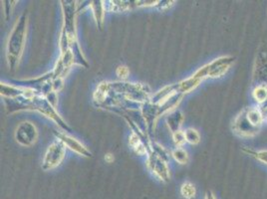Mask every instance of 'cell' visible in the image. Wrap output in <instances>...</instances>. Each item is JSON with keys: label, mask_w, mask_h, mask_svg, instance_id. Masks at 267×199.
<instances>
[{"label": "cell", "mask_w": 267, "mask_h": 199, "mask_svg": "<svg viewBox=\"0 0 267 199\" xmlns=\"http://www.w3.org/2000/svg\"><path fill=\"white\" fill-rule=\"evenodd\" d=\"M110 90L120 97L138 105L150 102L153 94L151 88L143 83H129L126 81L109 82Z\"/></svg>", "instance_id": "cell-4"}, {"label": "cell", "mask_w": 267, "mask_h": 199, "mask_svg": "<svg viewBox=\"0 0 267 199\" xmlns=\"http://www.w3.org/2000/svg\"><path fill=\"white\" fill-rule=\"evenodd\" d=\"M105 160H106V162H108V163H112V162H114V155L111 154V153H107V154L105 155Z\"/></svg>", "instance_id": "cell-31"}, {"label": "cell", "mask_w": 267, "mask_h": 199, "mask_svg": "<svg viewBox=\"0 0 267 199\" xmlns=\"http://www.w3.org/2000/svg\"><path fill=\"white\" fill-rule=\"evenodd\" d=\"M254 78L260 81L259 84H267V47L256 58Z\"/></svg>", "instance_id": "cell-13"}, {"label": "cell", "mask_w": 267, "mask_h": 199, "mask_svg": "<svg viewBox=\"0 0 267 199\" xmlns=\"http://www.w3.org/2000/svg\"><path fill=\"white\" fill-rule=\"evenodd\" d=\"M63 15V26L59 38L60 55L68 50H75L80 47L77 38L76 16L78 14V1L62 0L60 1Z\"/></svg>", "instance_id": "cell-2"}, {"label": "cell", "mask_w": 267, "mask_h": 199, "mask_svg": "<svg viewBox=\"0 0 267 199\" xmlns=\"http://www.w3.org/2000/svg\"><path fill=\"white\" fill-rule=\"evenodd\" d=\"M234 61L235 58L232 56H221L199 68L193 76L202 81L221 78L229 72Z\"/></svg>", "instance_id": "cell-5"}, {"label": "cell", "mask_w": 267, "mask_h": 199, "mask_svg": "<svg viewBox=\"0 0 267 199\" xmlns=\"http://www.w3.org/2000/svg\"><path fill=\"white\" fill-rule=\"evenodd\" d=\"M184 132H185L186 141L188 143H190L191 145H196L201 142V135L196 130H194L192 128H188Z\"/></svg>", "instance_id": "cell-24"}, {"label": "cell", "mask_w": 267, "mask_h": 199, "mask_svg": "<svg viewBox=\"0 0 267 199\" xmlns=\"http://www.w3.org/2000/svg\"><path fill=\"white\" fill-rule=\"evenodd\" d=\"M53 134H54V136L56 137V139L58 140L62 141L67 148H69L70 151L74 152L78 156H81V157L87 158V159H90V158L93 157L92 153L82 142H80L75 138L69 136L68 133L63 132V131L62 132H58L56 130H54Z\"/></svg>", "instance_id": "cell-9"}, {"label": "cell", "mask_w": 267, "mask_h": 199, "mask_svg": "<svg viewBox=\"0 0 267 199\" xmlns=\"http://www.w3.org/2000/svg\"><path fill=\"white\" fill-rule=\"evenodd\" d=\"M108 4L106 6V10L110 12H126L128 10H131L134 7H136L135 1H120V0H115V1H108Z\"/></svg>", "instance_id": "cell-19"}, {"label": "cell", "mask_w": 267, "mask_h": 199, "mask_svg": "<svg viewBox=\"0 0 267 199\" xmlns=\"http://www.w3.org/2000/svg\"><path fill=\"white\" fill-rule=\"evenodd\" d=\"M141 113H142V116L146 121L150 138L152 139L153 136V131H154V128H155V122H157L158 119L161 117L160 111H159V106L154 105L151 102L145 103L141 106Z\"/></svg>", "instance_id": "cell-12"}, {"label": "cell", "mask_w": 267, "mask_h": 199, "mask_svg": "<svg viewBox=\"0 0 267 199\" xmlns=\"http://www.w3.org/2000/svg\"><path fill=\"white\" fill-rule=\"evenodd\" d=\"M4 14H5V19H9L11 12H12V8L14 7L15 3H17V1H4Z\"/></svg>", "instance_id": "cell-28"}, {"label": "cell", "mask_w": 267, "mask_h": 199, "mask_svg": "<svg viewBox=\"0 0 267 199\" xmlns=\"http://www.w3.org/2000/svg\"><path fill=\"white\" fill-rule=\"evenodd\" d=\"M181 194L184 198H194V196L196 194V188H195L194 184L191 183V181L184 182L181 186Z\"/></svg>", "instance_id": "cell-23"}, {"label": "cell", "mask_w": 267, "mask_h": 199, "mask_svg": "<svg viewBox=\"0 0 267 199\" xmlns=\"http://www.w3.org/2000/svg\"><path fill=\"white\" fill-rule=\"evenodd\" d=\"M77 65L76 60L71 50H68L66 53L61 54L60 58L57 60L53 72V78H62L65 79V77L70 72L71 68Z\"/></svg>", "instance_id": "cell-11"}, {"label": "cell", "mask_w": 267, "mask_h": 199, "mask_svg": "<svg viewBox=\"0 0 267 199\" xmlns=\"http://www.w3.org/2000/svg\"><path fill=\"white\" fill-rule=\"evenodd\" d=\"M14 138L22 146H32L38 139V130L33 122L24 120L17 126L14 133Z\"/></svg>", "instance_id": "cell-7"}, {"label": "cell", "mask_w": 267, "mask_h": 199, "mask_svg": "<svg viewBox=\"0 0 267 199\" xmlns=\"http://www.w3.org/2000/svg\"><path fill=\"white\" fill-rule=\"evenodd\" d=\"M172 140H173L174 144L176 145V147H183V145L187 142L184 131H180L177 133H174V134H172Z\"/></svg>", "instance_id": "cell-26"}, {"label": "cell", "mask_w": 267, "mask_h": 199, "mask_svg": "<svg viewBox=\"0 0 267 199\" xmlns=\"http://www.w3.org/2000/svg\"><path fill=\"white\" fill-rule=\"evenodd\" d=\"M258 109L261 112V115H262V117L264 119V121H267V101H265L264 103H262L261 105H259Z\"/></svg>", "instance_id": "cell-30"}, {"label": "cell", "mask_w": 267, "mask_h": 199, "mask_svg": "<svg viewBox=\"0 0 267 199\" xmlns=\"http://www.w3.org/2000/svg\"><path fill=\"white\" fill-rule=\"evenodd\" d=\"M203 81L196 77H194L193 75L188 78V79L183 80L181 82L177 83V88H179V92L180 94L186 96L188 94H190L191 92H193L202 83Z\"/></svg>", "instance_id": "cell-18"}, {"label": "cell", "mask_w": 267, "mask_h": 199, "mask_svg": "<svg viewBox=\"0 0 267 199\" xmlns=\"http://www.w3.org/2000/svg\"><path fill=\"white\" fill-rule=\"evenodd\" d=\"M173 3H174V1H159L155 8H158L161 11H165V10L171 8Z\"/></svg>", "instance_id": "cell-29"}, {"label": "cell", "mask_w": 267, "mask_h": 199, "mask_svg": "<svg viewBox=\"0 0 267 199\" xmlns=\"http://www.w3.org/2000/svg\"><path fill=\"white\" fill-rule=\"evenodd\" d=\"M206 199H215V197H214V195L212 194L211 191H208L207 194H206Z\"/></svg>", "instance_id": "cell-32"}, {"label": "cell", "mask_w": 267, "mask_h": 199, "mask_svg": "<svg viewBox=\"0 0 267 199\" xmlns=\"http://www.w3.org/2000/svg\"><path fill=\"white\" fill-rule=\"evenodd\" d=\"M129 74H130V71H129V68L127 66H119L116 69V75L121 81H125V80L128 79Z\"/></svg>", "instance_id": "cell-27"}, {"label": "cell", "mask_w": 267, "mask_h": 199, "mask_svg": "<svg viewBox=\"0 0 267 199\" xmlns=\"http://www.w3.org/2000/svg\"><path fill=\"white\" fill-rule=\"evenodd\" d=\"M65 156H66V146L62 141L56 139L48 146L44 155L42 161V169L48 171L56 168L63 162Z\"/></svg>", "instance_id": "cell-6"}, {"label": "cell", "mask_w": 267, "mask_h": 199, "mask_svg": "<svg viewBox=\"0 0 267 199\" xmlns=\"http://www.w3.org/2000/svg\"><path fill=\"white\" fill-rule=\"evenodd\" d=\"M252 98L258 104L261 105L267 101V84H258L252 91Z\"/></svg>", "instance_id": "cell-21"}, {"label": "cell", "mask_w": 267, "mask_h": 199, "mask_svg": "<svg viewBox=\"0 0 267 199\" xmlns=\"http://www.w3.org/2000/svg\"><path fill=\"white\" fill-rule=\"evenodd\" d=\"M28 14L25 11L15 22L6 44V58L11 71H14L23 54L27 38Z\"/></svg>", "instance_id": "cell-3"}, {"label": "cell", "mask_w": 267, "mask_h": 199, "mask_svg": "<svg viewBox=\"0 0 267 199\" xmlns=\"http://www.w3.org/2000/svg\"><path fill=\"white\" fill-rule=\"evenodd\" d=\"M172 158L174 159L179 164L185 165L189 162V155L187 153L186 150H184L183 147H175L174 150H172Z\"/></svg>", "instance_id": "cell-22"}, {"label": "cell", "mask_w": 267, "mask_h": 199, "mask_svg": "<svg viewBox=\"0 0 267 199\" xmlns=\"http://www.w3.org/2000/svg\"><path fill=\"white\" fill-rule=\"evenodd\" d=\"M104 3L105 2L101 1V0L90 1V7H89L93 13L96 25L100 30H103V28H104V19H105V13H106V6Z\"/></svg>", "instance_id": "cell-15"}, {"label": "cell", "mask_w": 267, "mask_h": 199, "mask_svg": "<svg viewBox=\"0 0 267 199\" xmlns=\"http://www.w3.org/2000/svg\"><path fill=\"white\" fill-rule=\"evenodd\" d=\"M110 91L109 82H101L93 93V103L97 108H101L107 99Z\"/></svg>", "instance_id": "cell-17"}, {"label": "cell", "mask_w": 267, "mask_h": 199, "mask_svg": "<svg viewBox=\"0 0 267 199\" xmlns=\"http://www.w3.org/2000/svg\"><path fill=\"white\" fill-rule=\"evenodd\" d=\"M166 122H167V126H168L170 132L172 133V135L182 131V126L184 122V115H183L182 111L176 109L171 112L170 114H168L167 118H166Z\"/></svg>", "instance_id": "cell-16"}, {"label": "cell", "mask_w": 267, "mask_h": 199, "mask_svg": "<svg viewBox=\"0 0 267 199\" xmlns=\"http://www.w3.org/2000/svg\"><path fill=\"white\" fill-rule=\"evenodd\" d=\"M129 146L132 150L134 154L137 155L138 157L148 156V154L150 152V148H149L148 144L145 142V140L133 132L131 133V135L129 137Z\"/></svg>", "instance_id": "cell-14"}, {"label": "cell", "mask_w": 267, "mask_h": 199, "mask_svg": "<svg viewBox=\"0 0 267 199\" xmlns=\"http://www.w3.org/2000/svg\"><path fill=\"white\" fill-rule=\"evenodd\" d=\"M6 108L9 113H14L17 111H36L42 114L44 117L54 121L58 127L66 133L71 132V128L60 117L56 111V108L53 107L46 98L41 95H35L32 98H17L15 100L4 99Z\"/></svg>", "instance_id": "cell-1"}, {"label": "cell", "mask_w": 267, "mask_h": 199, "mask_svg": "<svg viewBox=\"0 0 267 199\" xmlns=\"http://www.w3.org/2000/svg\"><path fill=\"white\" fill-rule=\"evenodd\" d=\"M243 152L247 153L249 156L253 157L254 159L263 162L267 164V151H260V152H256V151H253V150H250L248 147H243Z\"/></svg>", "instance_id": "cell-25"}, {"label": "cell", "mask_w": 267, "mask_h": 199, "mask_svg": "<svg viewBox=\"0 0 267 199\" xmlns=\"http://www.w3.org/2000/svg\"><path fill=\"white\" fill-rule=\"evenodd\" d=\"M146 165L148 170L154 178L163 181L169 182L171 179V170L169 164L164 159H160L153 152H150L147 156Z\"/></svg>", "instance_id": "cell-8"}, {"label": "cell", "mask_w": 267, "mask_h": 199, "mask_svg": "<svg viewBox=\"0 0 267 199\" xmlns=\"http://www.w3.org/2000/svg\"><path fill=\"white\" fill-rule=\"evenodd\" d=\"M232 131L239 137H253L259 129L255 128L247 117L246 109L242 110L232 122Z\"/></svg>", "instance_id": "cell-10"}, {"label": "cell", "mask_w": 267, "mask_h": 199, "mask_svg": "<svg viewBox=\"0 0 267 199\" xmlns=\"http://www.w3.org/2000/svg\"><path fill=\"white\" fill-rule=\"evenodd\" d=\"M150 152H153V154L157 155L160 159H164L168 163L172 157V155H170V153L162 144H160L159 142L153 141V140H152L150 143Z\"/></svg>", "instance_id": "cell-20"}]
</instances>
